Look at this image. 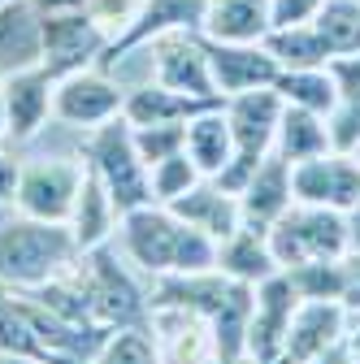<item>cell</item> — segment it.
Returning a JSON list of instances; mask_svg holds the SVG:
<instances>
[{
  "label": "cell",
  "instance_id": "6da1fadb",
  "mask_svg": "<svg viewBox=\"0 0 360 364\" xmlns=\"http://www.w3.org/2000/svg\"><path fill=\"white\" fill-rule=\"evenodd\" d=\"M122 247L134 264L157 278H191V273L217 269V239L174 217L165 204L122 213Z\"/></svg>",
  "mask_w": 360,
  "mask_h": 364
},
{
  "label": "cell",
  "instance_id": "7a4b0ae2",
  "mask_svg": "<svg viewBox=\"0 0 360 364\" xmlns=\"http://www.w3.org/2000/svg\"><path fill=\"white\" fill-rule=\"evenodd\" d=\"M78 239L70 225L18 217L0 225V287H43L78 260Z\"/></svg>",
  "mask_w": 360,
  "mask_h": 364
},
{
  "label": "cell",
  "instance_id": "3957f363",
  "mask_svg": "<svg viewBox=\"0 0 360 364\" xmlns=\"http://www.w3.org/2000/svg\"><path fill=\"white\" fill-rule=\"evenodd\" d=\"M83 156H87V169L105 182V191H109L117 213L152 204V178H148V165L139 161V152H134L126 117H113L96 130H87Z\"/></svg>",
  "mask_w": 360,
  "mask_h": 364
},
{
  "label": "cell",
  "instance_id": "277c9868",
  "mask_svg": "<svg viewBox=\"0 0 360 364\" xmlns=\"http://www.w3.org/2000/svg\"><path fill=\"white\" fill-rule=\"evenodd\" d=\"M226 117H231V134H235V161L213 182L221 191L239 196L243 182L256 173V165L274 152V134H278V122H282V96L274 87L243 91V96L226 100Z\"/></svg>",
  "mask_w": 360,
  "mask_h": 364
},
{
  "label": "cell",
  "instance_id": "5b68a950",
  "mask_svg": "<svg viewBox=\"0 0 360 364\" xmlns=\"http://www.w3.org/2000/svg\"><path fill=\"white\" fill-rule=\"evenodd\" d=\"M265 239H269V252H274L278 269H295L308 260H339V256H347V217L334 208L291 204L265 230Z\"/></svg>",
  "mask_w": 360,
  "mask_h": 364
},
{
  "label": "cell",
  "instance_id": "8992f818",
  "mask_svg": "<svg viewBox=\"0 0 360 364\" xmlns=\"http://www.w3.org/2000/svg\"><path fill=\"white\" fill-rule=\"evenodd\" d=\"M39 43H43V70L57 78L65 74H78L92 61H100L109 53V31L87 14V9H74V14H39Z\"/></svg>",
  "mask_w": 360,
  "mask_h": 364
},
{
  "label": "cell",
  "instance_id": "52a82bcc",
  "mask_svg": "<svg viewBox=\"0 0 360 364\" xmlns=\"http://www.w3.org/2000/svg\"><path fill=\"white\" fill-rule=\"evenodd\" d=\"M87 256V269H83V295H87V308H92V321L100 330H122V326H139L144 321V295L134 291V282L126 278V273L113 264V256L100 247L83 252Z\"/></svg>",
  "mask_w": 360,
  "mask_h": 364
},
{
  "label": "cell",
  "instance_id": "ba28073f",
  "mask_svg": "<svg viewBox=\"0 0 360 364\" xmlns=\"http://www.w3.org/2000/svg\"><path fill=\"white\" fill-rule=\"evenodd\" d=\"M148 43H152V78L161 87L196 100H221L208 70V39L200 31H165Z\"/></svg>",
  "mask_w": 360,
  "mask_h": 364
},
{
  "label": "cell",
  "instance_id": "9c48e42d",
  "mask_svg": "<svg viewBox=\"0 0 360 364\" xmlns=\"http://www.w3.org/2000/svg\"><path fill=\"white\" fill-rule=\"evenodd\" d=\"M122 105H126V91L96 65L53 82V117L74 130H96V126L122 117Z\"/></svg>",
  "mask_w": 360,
  "mask_h": 364
},
{
  "label": "cell",
  "instance_id": "30bf717a",
  "mask_svg": "<svg viewBox=\"0 0 360 364\" xmlns=\"http://www.w3.org/2000/svg\"><path fill=\"white\" fill-rule=\"evenodd\" d=\"M78 187H83V165H74V161H35V165L22 169L14 204H18L22 217L70 225Z\"/></svg>",
  "mask_w": 360,
  "mask_h": 364
},
{
  "label": "cell",
  "instance_id": "8fae6325",
  "mask_svg": "<svg viewBox=\"0 0 360 364\" xmlns=\"http://www.w3.org/2000/svg\"><path fill=\"white\" fill-rule=\"evenodd\" d=\"M291 196L295 204L347 213L360 200V161L347 152H322L291 165Z\"/></svg>",
  "mask_w": 360,
  "mask_h": 364
},
{
  "label": "cell",
  "instance_id": "7c38bea8",
  "mask_svg": "<svg viewBox=\"0 0 360 364\" xmlns=\"http://www.w3.org/2000/svg\"><path fill=\"white\" fill-rule=\"evenodd\" d=\"M295 287L278 269L274 278H265L252 287V321H248V355H256L260 364H282V347H287V330L295 316Z\"/></svg>",
  "mask_w": 360,
  "mask_h": 364
},
{
  "label": "cell",
  "instance_id": "4fadbf2b",
  "mask_svg": "<svg viewBox=\"0 0 360 364\" xmlns=\"http://www.w3.org/2000/svg\"><path fill=\"white\" fill-rule=\"evenodd\" d=\"M208 70H213V87L221 100L243 96V91H256V87H274L282 74L265 43H213V39H208Z\"/></svg>",
  "mask_w": 360,
  "mask_h": 364
},
{
  "label": "cell",
  "instance_id": "5bb4252c",
  "mask_svg": "<svg viewBox=\"0 0 360 364\" xmlns=\"http://www.w3.org/2000/svg\"><path fill=\"white\" fill-rule=\"evenodd\" d=\"M347 308L339 299H300L291 330H287V347H282V364H312L322 351H330L347 330Z\"/></svg>",
  "mask_w": 360,
  "mask_h": 364
},
{
  "label": "cell",
  "instance_id": "9a60e30c",
  "mask_svg": "<svg viewBox=\"0 0 360 364\" xmlns=\"http://www.w3.org/2000/svg\"><path fill=\"white\" fill-rule=\"evenodd\" d=\"M0 100H5L9 134L18 144H26L53 117V74L43 65H31V70H18L9 78H0Z\"/></svg>",
  "mask_w": 360,
  "mask_h": 364
},
{
  "label": "cell",
  "instance_id": "2e32d148",
  "mask_svg": "<svg viewBox=\"0 0 360 364\" xmlns=\"http://www.w3.org/2000/svg\"><path fill=\"white\" fill-rule=\"evenodd\" d=\"M291 204H295V196H291V161H282L278 152H269L256 165V173L243 182V191H239V217H243L248 230L265 235Z\"/></svg>",
  "mask_w": 360,
  "mask_h": 364
},
{
  "label": "cell",
  "instance_id": "e0dca14e",
  "mask_svg": "<svg viewBox=\"0 0 360 364\" xmlns=\"http://www.w3.org/2000/svg\"><path fill=\"white\" fill-rule=\"evenodd\" d=\"M183 152L191 156V165H196L204 178H221V173L231 169V161H235V134H231L226 100L213 105V109H200V113L187 122Z\"/></svg>",
  "mask_w": 360,
  "mask_h": 364
},
{
  "label": "cell",
  "instance_id": "ac0fdd59",
  "mask_svg": "<svg viewBox=\"0 0 360 364\" xmlns=\"http://www.w3.org/2000/svg\"><path fill=\"white\" fill-rule=\"evenodd\" d=\"M221 100H196V96H183V91H169L161 87L157 78L126 91V105H122V117L130 126H183L191 122L200 109H213Z\"/></svg>",
  "mask_w": 360,
  "mask_h": 364
},
{
  "label": "cell",
  "instance_id": "d6986e66",
  "mask_svg": "<svg viewBox=\"0 0 360 364\" xmlns=\"http://www.w3.org/2000/svg\"><path fill=\"white\" fill-rule=\"evenodd\" d=\"M200 35L213 43H260L269 35V0H208Z\"/></svg>",
  "mask_w": 360,
  "mask_h": 364
},
{
  "label": "cell",
  "instance_id": "ffe728a7",
  "mask_svg": "<svg viewBox=\"0 0 360 364\" xmlns=\"http://www.w3.org/2000/svg\"><path fill=\"white\" fill-rule=\"evenodd\" d=\"M43 61V43H39V14L26 0L0 9V78H9L18 70H31Z\"/></svg>",
  "mask_w": 360,
  "mask_h": 364
},
{
  "label": "cell",
  "instance_id": "44dd1931",
  "mask_svg": "<svg viewBox=\"0 0 360 364\" xmlns=\"http://www.w3.org/2000/svg\"><path fill=\"white\" fill-rule=\"evenodd\" d=\"M217 273L256 287V282H265V278L278 273V260H274V252H269V239L260 230H248L243 225V230H235L226 243H217Z\"/></svg>",
  "mask_w": 360,
  "mask_h": 364
},
{
  "label": "cell",
  "instance_id": "7402d4cb",
  "mask_svg": "<svg viewBox=\"0 0 360 364\" xmlns=\"http://www.w3.org/2000/svg\"><path fill=\"white\" fill-rule=\"evenodd\" d=\"M113 217H122L105 191V182L83 165V187H78V200H74V217H70V230L78 239V252H92L109 239L113 230Z\"/></svg>",
  "mask_w": 360,
  "mask_h": 364
},
{
  "label": "cell",
  "instance_id": "603a6c76",
  "mask_svg": "<svg viewBox=\"0 0 360 364\" xmlns=\"http://www.w3.org/2000/svg\"><path fill=\"white\" fill-rule=\"evenodd\" d=\"M274 152L282 161H291V165L330 152L326 117L322 113H308V109H295V105H282V122H278V134H274Z\"/></svg>",
  "mask_w": 360,
  "mask_h": 364
},
{
  "label": "cell",
  "instance_id": "cb8c5ba5",
  "mask_svg": "<svg viewBox=\"0 0 360 364\" xmlns=\"http://www.w3.org/2000/svg\"><path fill=\"white\" fill-rule=\"evenodd\" d=\"M274 91L282 96V105L308 109V113H330L339 105V82L330 74V65H312V70H282Z\"/></svg>",
  "mask_w": 360,
  "mask_h": 364
},
{
  "label": "cell",
  "instance_id": "d4e9b609",
  "mask_svg": "<svg viewBox=\"0 0 360 364\" xmlns=\"http://www.w3.org/2000/svg\"><path fill=\"white\" fill-rule=\"evenodd\" d=\"M260 43L269 48V57L278 61V70L330 65V48L322 43V35H317V26H312V22H304V26H278V31H269Z\"/></svg>",
  "mask_w": 360,
  "mask_h": 364
},
{
  "label": "cell",
  "instance_id": "484cf974",
  "mask_svg": "<svg viewBox=\"0 0 360 364\" xmlns=\"http://www.w3.org/2000/svg\"><path fill=\"white\" fill-rule=\"evenodd\" d=\"M322 43L330 48V61L334 57H356L360 53V0H326L312 18Z\"/></svg>",
  "mask_w": 360,
  "mask_h": 364
},
{
  "label": "cell",
  "instance_id": "4316f807",
  "mask_svg": "<svg viewBox=\"0 0 360 364\" xmlns=\"http://www.w3.org/2000/svg\"><path fill=\"white\" fill-rule=\"evenodd\" d=\"M87 364H165V360H161L157 338L144 326H122L105 334V343L92 351Z\"/></svg>",
  "mask_w": 360,
  "mask_h": 364
},
{
  "label": "cell",
  "instance_id": "83f0119b",
  "mask_svg": "<svg viewBox=\"0 0 360 364\" xmlns=\"http://www.w3.org/2000/svg\"><path fill=\"white\" fill-rule=\"evenodd\" d=\"M148 178H152V204H174L178 196H187L196 182H204V173L191 165L187 152H174V156L157 161L148 169Z\"/></svg>",
  "mask_w": 360,
  "mask_h": 364
},
{
  "label": "cell",
  "instance_id": "f1b7e54d",
  "mask_svg": "<svg viewBox=\"0 0 360 364\" xmlns=\"http://www.w3.org/2000/svg\"><path fill=\"white\" fill-rule=\"evenodd\" d=\"M300 299H339L343 291V256L339 260H308L295 269H282Z\"/></svg>",
  "mask_w": 360,
  "mask_h": 364
},
{
  "label": "cell",
  "instance_id": "f546056e",
  "mask_svg": "<svg viewBox=\"0 0 360 364\" xmlns=\"http://www.w3.org/2000/svg\"><path fill=\"white\" fill-rule=\"evenodd\" d=\"M130 139H134V152L139 161L152 169L157 161L183 152V139H187V122L183 126H130Z\"/></svg>",
  "mask_w": 360,
  "mask_h": 364
},
{
  "label": "cell",
  "instance_id": "4dcf8cb0",
  "mask_svg": "<svg viewBox=\"0 0 360 364\" xmlns=\"http://www.w3.org/2000/svg\"><path fill=\"white\" fill-rule=\"evenodd\" d=\"M326 130H330V152H360V100H339L326 113Z\"/></svg>",
  "mask_w": 360,
  "mask_h": 364
},
{
  "label": "cell",
  "instance_id": "1f68e13d",
  "mask_svg": "<svg viewBox=\"0 0 360 364\" xmlns=\"http://www.w3.org/2000/svg\"><path fill=\"white\" fill-rule=\"evenodd\" d=\"M326 0H269V31L278 26H304L317 18V9Z\"/></svg>",
  "mask_w": 360,
  "mask_h": 364
},
{
  "label": "cell",
  "instance_id": "d6a6232c",
  "mask_svg": "<svg viewBox=\"0 0 360 364\" xmlns=\"http://www.w3.org/2000/svg\"><path fill=\"white\" fill-rule=\"evenodd\" d=\"M339 304L347 312H360V252H347L343 256V291H339Z\"/></svg>",
  "mask_w": 360,
  "mask_h": 364
},
{
  "label": "cell",
  "instance_id": "836d02e7",
  "mask_svg": "<svg viewBox=\"0 0 360 364\" xmlns=\"http://www.w3.org/2000/svg\"><path fill=\"white\" fill-rule=\"evenodd\" d=\"M18 182H22V165H18L14 156H5V152H0V204H14V196H18Z\"/></svg>",
  "mask_w": 360,
  "mask_h": 364
},
{
  "label": "cell",
  "instance_id": "e575fe53",
  "mask_svg": "<svg viewBox=\"0 0 360 364\" xmlns=\"http://www.w3.org/2000/svg\"><path fill=\"white\" fill-rule=\"evenodd\" d=\"M312 364H360V351H356V347H351L347 338H339V343H334L330 351H322V355L312 360Z\"/></svg>",
  "mask_w": 360,
  "mask_h": 364
},
{
  "label": "cell",
  "instance_id": "d590c367",
  "mask_svg": "<svg viewBox=\"0 0 360 364\" xmlns=\"http://www.w3.org/2000/svg\"><path fill=\"white\" fill-rule=\"evenodd\" d=\"M35 14H74V9H87L92 0H26Z\"/></svg>",
  "mask_w": 360,
  "mask_h": 364
},
{
  "label": "cell",
  "instance_id": "8d00e7d4",
  "mask_svg": "<svg viewBox=\"0 0 360 364\" xmlns=\"http://www.w3.org/2000/svg\"><path fill=\"white\" fill-rule=\"evenodd\" d=\"M343 217H347V252H360V200Z\"/></svg>",
  "mask_w": 360,
  "mask_h": 364
},
{
  "label": "cell",
  "instance_id": "74e56055",
  "mask_svg": "<svg viewBox=\"0 0 360 364\" xmlns=\"http://www.w3.org/2000/svg\"><path fill=\"white\" fill-rule=\"evenodd\" d=\"M208 364H260V360L243 351V355H217V360H208Z\"/></svg>",
  "mask_w": 360,
  "mask_h": 364
},
{
  "label": "cell",
  "instance_id": "f35d334b",
  "mask_svg": "<svg viewBox=\"0 0 360 364\" xmlns=\"http://www.w3.org/2000/svg\"><path fill=\"white\" fill-rule=\"evenodd\" d=\"M5 134H9V117H5V100H0V144H5Z\"/></svg>",
  "mask_w": 360,
  "mask_h": 364
},
{
  "label": "cell",
  "instance_id": "ab89813d",
  "mask_svg": "<svg viewBox=\"0 0 360 364\" xmlns=\"http://www.w3.org/2000/svg\"><path fill=\"white\" fill-rule=\"evenodd\" d=\"M5 5H14V0H0V9H5Z\"/></svg>",
  "mask_w": 360,
  "mask_h": 364
},
{
  "label": "cell",
  "instance_id": "60d3db41",
  "mask_svg": "<svg viewBox=\"0 0 360 364\" xmlns=\"http://www.w3.org/2000/svg\"><path fill=\"white\" fill-rule=\"evenodd\" d=\"M196 5H208V0H196Z\"/></svg>",
  "mask_w": 360,
  "mask_h": 364
}]
</instances>
